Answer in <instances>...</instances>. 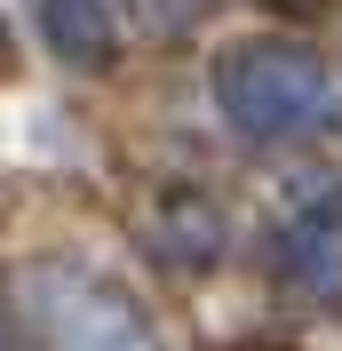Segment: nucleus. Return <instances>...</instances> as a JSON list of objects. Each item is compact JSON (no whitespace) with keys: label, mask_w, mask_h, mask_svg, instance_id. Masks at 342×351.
Masks as SVG:
<instances>
[{"label":"nucleus","mask_w":342,"mask_h":351,"mask_svg":"<svg viewBox=\"0 0 342 351\" xmlns=\"http://www.w3.org/2000/svg\"><path fill=\"white\" fill-rule=\"evenodd\" d=\"M48 48L72 64H104L111 56V0H32Z\"/></svg>","instance_id":"nucleus-2"},{"label":"nucleus","mask_w":342,"mask_h":351,"mask_svg":"<svg viewBox=\"0 0 342 351\" xmlns=\"http://www.w3.org/2000/svg\"><path fill=\"white\" fill-rule=\"evenodd\" d=\"M0 56H8V24H0Z\"/></svg>","instance_id":"nucleus-4"},{"label":"nucleus","mask_w":342,"mask_h":351,"mask_svg":"<svg viewBox=\"0 0 342 351\" xmlns=\"http://www.w3.org/2000/svg\"><path fill=\"white\" fill-rule=\"evenodd\" d=\"M215 88H223V112H231L247 136H302V128H326V120H334V72H326L311 48L247 40V48L223 56Z\"/></svg>","instance_id":"nucleus-1"},{"label":"nucleus","mask_w":342,"mask_h":351,"mask_svg":"<svg viewBox=\"0 0 342 351\" xmlns=\"http://www.w3.org/2000/svg\"><path fill=\"white\" fill-rule=\"evenodd\" d=\"M278 8H319V0H278Z\"/></svg>","instance_id":"nucleus-3"}]
</instances>
